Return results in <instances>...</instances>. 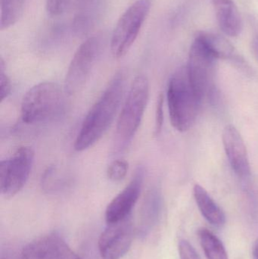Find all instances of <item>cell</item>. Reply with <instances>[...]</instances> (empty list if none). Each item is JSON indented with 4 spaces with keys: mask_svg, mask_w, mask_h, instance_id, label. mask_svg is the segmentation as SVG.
Instances as JSON below:
<instances>
[{
    "mask_svg": "<svg viewBox=\"0 0 258 259\" xmlns=\"http://www.w3.org/2000/svg\"><path fill=\"white\" fill-rule=\"evenodd\" d=\"M124 74L118 73L106 91L85 117L74 142V149L82 152L96 143L106 134L115 119L124 91Z\"/></svg>",
    "mask_w": 258,
    "mask_h": 259,
    "instance_id": "1",
    "label": "cell"
},
{
    "mask_svg": "<svg viewBox=\"0 0 258 259\" xmlns=\"http://www.w3.org/2000/svg\"><path fill=\"white\" fill-rule=\"evenodd\" d=\"M167 100L173 127L180 132L190 129L201 103L189 80L186 66L179 68L171 77Z\"/></svg>",
    "mask_w": 258,
    "mask_h": 259,
    "instance_id": "2",
    "label": "cell"
},
{
    "mask_svg": "<svg viewBox=\"0 0 258 259\" xmlns=\"http://www.w3.org/2000/svg\"><path fill=\"white\" fill-rule=\"evenodd\" d=\"M65 108L63 90L58 83L42 82L30 88L23 97L21 114L23 122L39 124L58 118Z\"/></svg>",
    "mask_w": 258,
    "mask_h": 259,
    "instance_id": "3",
    "label": "cell"
},
{
    "mask_svg": "<svg viewBox=\"0 0 258 259\" xmlns=\"http://www.w3.org/2000/svg\"><path fill=\"white\" fill-rule=\"evenodd\" d=\"M148 95V79L144 75L137 76L132 83L117 124V137L121 143H128L136 134L146 108Z\"/></svg>",
    "mask_w": 258,
    "mask_h": 259,
    "instance_id": "4",
    "label": "cell"
},
{
    "mask_svg": "<svg viewBox=\"0 0 258 259\" xmlns=\"http://www.w3.org/2000/svg\"><path fill=\"white\" fill-rule=\"evenodd\" d=\"M151 6V0H137L121 15L111 40V50L115 59H121L128 53L139 35Z\"/></svg>",
    "mask_w": 258,
    "mask_h": 259,
    "instance_id": "5",
    "label": "cell"
},
{
    "mask_svg": "<svg viewBox=\"0 0 258 259\" xmlns=\"http://www.w3.org/2000/svg\"><path fill=\"white\" fill-rule=\"evenodd\" d=\"M217 60L204 44L195 38L189 50L186 68L189 80L201 103L213 94Z\"/></svg>",
    "mask_w": 258,
    "mask_h": 259,
    "instance_id": "6",
    "label": "cell"
},
{
    "mask_svg": "<svg viewBox=\"0 0 258 259\" xmlns=\"http://www.w3.org/2000/svg\"><path fill=\"white\" fill-rule=\"evenodd\" d=\"M33 159V149L22 146L12 157L1 161L0 190L5 197H13L22 190L31 172Z\"/></svg>",
    "mask_w": 258,
    "mask_h": 259,
    "instance_id": "7",
    "label": "cell"
},
{
    "mask_svg": "<svg viewBox=\"0 0 258 259\" xmlns=\"http://www.w3.org/2000/svg\"><path fill=\"white\" fill-rule=\"evenodd\" d=\"M101 48L98 36H91L77 49L68 67L65 81V92L74 95L80 92L89 79Z\"/></svg>",
    "mask_w": 258,
    "mask_h": 259,
    "instance_id": "8",
    "label": "cell"
},
{
    "mask_svg": "<svg viewBox=\"0 0 258 259\" xmlns=\"http://www.w3.org/2000/svg\"><path fill=\"white\" fill-rule=\"evenodd\" d=\"M133 233L132 215L116 223L107 224L98 242L101 259L122 258L131 246Z\"/></svg>",
    "mask_w": 258,
    "mask_h": 259,
    "instance_id": "9",
    "label": "cell"
},
{
    "mask_svg": "<svg viewBox=\"0 0 258 259\" xmlns=\"http://www.w3.org/2000/svg\"><path fill=\"white\" fill-rule=\"evenodd\" d=\"M143 178V170L139 167L128 185L108 205L106 211V223H116L132 215V211L140 196Z\"/></svg>",
    "mask_w": 258,
    "mask_h": 259,
    "instance_id": "10",
    "label": "cell"
},
{
    "mask_svg": "<svg viewBox=\"0 0 258 259\" xmlns=\"http://www.w3.org/2000/svg\"><path fill=\"white\" fill-rule=\"evenodd\" d=\"M223 143L232 168L242 179L251 174L246 146L240 133L233 125L226 126L223 131Z\"/></svg>",
    "mask_w": 258,
    "mask_h": 259,
    "instance_id": "11",
    "label": "cell"
},
{
    "mask_svg": "<svg viewBox=\"0 0 258 259\" xmlns=\"http://www.w3.org/2000/svg\"><path fill=\"white\" fill-rule=\"evenodd\" d=\"M220 29L227 36L236 37L243 29V22L233 0H212Z\"/></svg>",
    "mask_w": 258,
    "mask_h": 259,
    "instance_id": "12",
    "label": "cell"
},
{
    "mask_svg": "<svg viewBox=\"0 0 258 259\" xmlns=\"http://www.w3.org/2000/svg\"><path fill=\"white\" fill-rule=\"evenodd\" d=\"M195 38L199 39L217 59L230 60L241 66L245 65V61L238 54L233 44L224 36L212 32L199 31Z\"/></svg>",
    "mask_w": 258,
    "mask_h": 259,
    "instance_id": "13",
    "label": "cell"
},
{
    "mask_svg": "<svg viewBox=\"0 0 258 259\" xmlns=\"http://www.w3.org/2000/svg\"><path fill=\"white\" fill-rule=\"evenodd\" d=\"M193 193L197 205L204 219L212 225L223 226L226 222L225 214L205 189L199 184H195Z\"/></svg>",
    "mask_w": 258,
    "mask_h": 259,
    "instance_id": "14",
    "label": "cell"
},
{
    "mask_svg": "<svg viewBox=\"0 0 258 259\" xmlns=\"http://www.w3.org/2000/svg\"><path fill=\"white\" fill-rule=\"evenodd\" d=\"M160 205L161 199L159 193L154 190L150 192L141 208L137 227L139 235L145 237L152 229L159 217Z\"/></svg>",
    "mask_w": 258,
    "mask_h": 259,
    "instance_id": "15",
    "label": "cell"
},
{
    "mask_svg": "<svg viewBox=\"0 0 258 259\" xmlns=\"http://www.w3.org/2000/svg\"><path fill=\"white\" fill-rule=\"evenodd\" d=\"M59 237L51 234L30 242L23 249L19 259H53Z\"/></svg>",
    "mask_w": 258,
    "mask_h": 259,
    "instance_id": "16",
    "label": "cell"
},
{
    "mask_svg": "<svg viewBox=\"0 0 258 259\" xmlns=\"http://www.w3.org/2000/svg\"><path fill=\"white\" fill-rule=\"evenodd\" d=\"M200 243L208 259H228L222 242L212 231L201 228L198 231Z\"/></svg>",
    "mask_w": 258,
    "mask_h": 259,
    "instance_id": "17",
    "label": "cell"
},
{
    "mask_svg": "<svg viewBox=\"0 0 258 259\" xmlns=\"http://www.w3.org/2000/svg\"><path fill=\"white\" fill-rule=\"evenodd\" d=\"M27 1V0H0V29L2 30L9 29L18 21L22 15Z\"/></svg>",
    "mask_w": 258,
    "mask_h": 259,
    "instance_id": "18",
    "label": "cell"
},
{
    "mask_svg": "<svg viewBox=\"0 0 258 259\" xmlns=\"http://www.w3.org/2000/svg\"><path fill=\"white\" fill-rule=\"evenodd\" d=\"M98 0H82L77 15L74 18V27L79 33L85 32L92 24Z\"/></svg>",
    "mask_w": 258,
    "mask_h": 259,
    "instance_id": "19",
    "label": "cell"
},
{
    "mask_svg": "<svg viewBox=\"0 0 258 259\" xmlns=\"http://www.w3.org/2000/svg\"><path fill=\"white\" fill-rule=\"evenodd\" d=\"M55 167H50L44 172L42 178V188L48 193L58 191L62 188L63 182L60 181L59 174Z\"/></svg>",
    "mask_w": 258,
    "mask_h": 259,
    "instance_id": "20",
    "label": "cell"
},
{
    "mask_svg": "<svg viewBox=\"0 0 258 259\" xmlns=\"http://www.w3.org/2000/svg\"><path fill=\"white\" fill-rule=\"evenodd\" d=\"M129 164L124 159H116L112 161L107 169V177L113 182H119L125 178L128 172Z\"/></svg>",
    "mask_w": 258,
    "mask_h": 259,
    "instance_id": "21",
    "label": "cell"
},
{
    "mask_svg": "<svg viewBox=\"0 0 258 259\" xmlns=\"http://www.w3.org/2000/svg\"><path fill=\"white\" fill-rule=\"evenodd\" d=\"M12 91V83L9 76L6 74V66L3 59L0 60V99L4 101L10 95Z\"/></svg>",
    "mask_w": 258,
    "mask_h": 259,
    "instance_id": "22",
    "label": "cell"
},
{
    "mask_svg": "<svg viewBox=\"0 0 258 259\" xmlns=\"http://www.w3.org/2000/svg\"><path fill=\"white\" fill-rule=\"evenodd\" d=\"M179 253L180 259H201L193 246L185 240L179 243Z\"/></svg>",
    "mask_w": 258,
    "mask_h": 259,
    "instance_id": "23",
    "label": "cell"
},
{
    "mask_svg": "<svg viewBox=\"0 0 258 259\" xmlns=\"http://www.w3.org/2000/svg\"><path fill=\"white\" fill-rule=\"evenodd\" d=\"M164 122V97L162 94L159 95L158 98L157 105H156V127H154V134L159 135L162 131Z\"/></svg>",
    "mask_w": 258,
    "mask_h": 259,
    "instance_id": "24",
    "label": "cell"
},
{
    "mask_svg": "<svg viewBox=\"0 0 258 259\" xmlns=\"http://www.w3.org/2000/svg\"><path fill=\"white\" fill-rule=\"evenodd\" d=\"M68 0H47L46 11L51 16H59L65 11Z\"/></svg>",
    "mask_w": 258,
    "mask_h": 259,
    "instance_id": "25",
    "label": "cell"
},
{
    "mask_svg": "<svg viewBox=\"0 0 258 259\" xmlns=\"http://www.w3.org/2000/svg\"><path fill=\"white\" fill-rule=\"evenodd\" d=\"M251 50L258 60V34L253 38L252 42H251Z\"/></svg>",
    "mask_w": 258,
    "mask_h": 259,
    "instance_id": "26",
    "label": "cell"
},
{
    "mask_svg": "<svg viewBox=\"0 0 258 259\" xmlns=\"http://www.w3.org/2000/svg\"><path fill=\"white\" fill-rule=\"evenodd\" d=\"M253 259H258V240H256L253 246Z\"/></svg>",
    "mask_w": 258,
    "mask_h": 259,
    "instance_id": "27",
    "label": "cell"
}]
</instances>
